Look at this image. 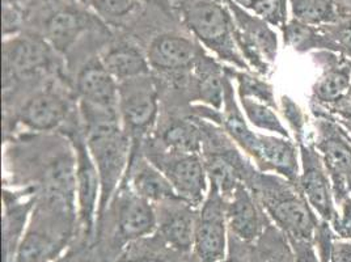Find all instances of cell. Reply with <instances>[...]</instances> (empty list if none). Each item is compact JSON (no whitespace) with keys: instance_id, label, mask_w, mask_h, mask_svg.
<instances>
[{"instance_id":"1","label":"cell","mask_w":351,"mask_h":262,"mask_svg":"<svg viewBox=\"0 0 351 262\" xmlns=\"http://www.w3.org/2000/svg\"><path fill=\"white\" fill-rule=\"evenodd\" d=\"M87 146L100 178V204L97 224L104 218L125 171L130 163V138L121 125L88 129ZM96 224V227H97Z\"/></svg>"},{"instance_id":"2","label":"cell","mask_w":351,"mask_h":262,"mask_svg":"<svg viewBox=\"0 0 351 262\" xmlns=\"http://www.w3.org/2000/svg\"><path fill=\"white\" fill-rule=\"evenodd\" d=\"M191 33L220 58L243 67L234 44V23L217 0H176Z\"/></svg>"},{"instance_id":"3","label":"cell","mask_w":351,"mask_h":262,"mask_svg":"<svg viewBox=\"0 0 351 262\" xmlns=\"http://www.w3.org/2000/svg\"><path fill=\"white\" fill-rule=\"evenodd\" d=\"M145 154L147 159L169 180L180 200L195 209L202 206L210 188H207L208 177L199 154L175 152L169 150L164 152L149 145Z\"/></svg>"},{"instance_id":"4","label":"cell","mask_w":351,"mask_h":262,"mask_svg":"<svg viewBox=\"0 0 351 262\" xmlns=\"http://www.w3.org/2000/svg\"><path fill=\"white\" fill-rule=\"evenodd\" d=\"M119 116L130 141L139 145L159 113V91L151 75L118 83Z\"/></svg>"},{"instance_id":"5","label":"cell","mask_w":351,"mask_h":262,"mask_svg":"<svg viewBox=\"0 0 351 262\" xmlns=\"http://www.w3.org/2000/svg\"><path fill=\"white\" fill-rule=\"evenodd\" d=\"M227 200L210 185L205 201L198 210L193 254L198 262L223 261L228 254V226L226 217Z\"/></svg>"},{"instance_id":"6","label":"cell","mask_w":351,"mask_h":262,"mask_svg":"<svg viewBox=\"0 0 351 262\" xmlns=\"http://www.w3.org/2000/svg\"><path fill=\"white\" fill-rule=\"evenodd\" d=\"M156 231L158 214L155 204L139 197L132 189L122 190L116 204L112 249L122 253L125 248L155 235Z\"/></svg>"},{"instance_id":"7","label":"cell","mask_w":351,"mask_h":262,"mask_svg":"<svg viewBox=\"0 0 351 262\" xmlns=\"http://www.w3.org/2000/svg\"><path fill=\"white\" fill-rule=\"evenodd\" d=\"M75 151V178L77 198V218L83 233V241L90 244L95 240L97 213L100 204V178L96 165L88 150L87 142L80 135L73 138Z\"/></svg>"},{"instance_id":"8","label":"cell","mask_w":351,"mask_h":262,"mask_svg":"<svg viewBox=\"0 0 351 262\" xmlns=\"http://www.w3.org/2000/svg\"><path fill=\"white\" fill-rule=\"evenodd\" d=\"M50 45L37 36H17L4 41V96L8 95L16 80L36 75L50 63Z\"/></svg>"},{"instance_id":"9","label":"cell","mask_w":351,"mask_h":262,"mask_svg":"<svg viewBox=\"0 0 351 262\" xmlns=\"http://www.w3.org/2000/svg\"><path fill=\"white\" fill-rule=\"evenodd\" d=\"M156 214V235L161 241L178 254H189L193 252L198 209L182 200H173L158 204Z\"/></svg>"},{"instance_id":"10","label":"cell","mask_w":351,"mask_h":262,"mask_svg":"<svg viewBox=\"0 0 351 262\" xmlns=\"http://www.w3.org/2000/svg\"><path fill=\"white\" fill-rule=\"evenodd\" d=\"M202 50L193 40L178 33L156 36L147 50L149 66L161 73H181L194 69Z\"/></svg>"},{"instance_id":"11","label":"cell","mask_w":351,"mask_h":262,"mask_svg":"<svg viewBox=\"0 0 351 262\" xmlns=\"http://www.w3.org/2000/svg\"><path fill=\"white\" fill-rule=\"evenodd\" d=\"M263 207L287 237L311 240L315 222L306 204L298 198L274 190H263Z\"/></svg>"},{"instance_id":"12","label":"cell","mask_w":351,"mask_h":262,"mask_svg":"<svg viewBox=\"0 0 351 262\" xmlns=\"http://www.w3.org/2000/svg\"><path fill=\"white\" fill-rule=\"evenodd\" d=\"M76 92L79 102L106 110H119L118 82L105 69L101 59L89 60L77 73Z\"/></svg>"},{"instance_id":"13","label":"cell","mask_w":351,"mask_h":262,"mask_svg":"<svg viewBox=\"0 0 351 262\" xmlns=\"http://www.w3.org/2000/svg\"><path fill=\"white\" fill-rule=\"evenodd\" d=\"M226 217L231 239L240 244H252L263 236V219L244 184H240L227 200Z\"/></svg>"},{"instance_id":"14","label":"cell","mask_w":351,"mask_h":262,"mask_svg":"<svg viewBox=\"0 0 351 262\" xmlns=\"http://www.w3.org/2000/svg\"><path fill=\"white\" fill-rule=\"evenodd\" d=\"M69 115L67 102L51 89L33 95L19 113V121L32 131L58 129Z\"/></svg>"},{"instance_id":"15","label":"cell","mask_w":351,"mask_h":262,"mask_svg":"<svg viewBox=\"0 0 351 262\" xmlns=\"http://www.w3.org/2000/svg\"><path fill=\"white\" fill-rule=\"evenodd\" d=\"M130 189L154 204L180 200L169 180L151 161L136 155L130 156L128 168Z\"/></svg>"},{"instance_id":"16","label":"cell","mask_w":351,"mask_h":262,"mask_svg":"<svg viewBox=\"0 0 351 262\" xmlns=\"http://www.w3.org/2000/svg\"><path fill=\"white\" fill-rule=\"evenodd\" d=\"M36 197L21 200L4 193L3 211V262H15L16 254L28 228Z\"/></svg>"},{"instance_id":"17","label":"cell","mask_w":351,"mask_h":262,"mask_svg":"<svg viewBox=\"0 0 351 262\" xmlns=\"http://www.w3.org/2000/svg\"><path fill=\"white\" fill-rule=\"evenodd\" d=\"M224 89L223 113L220 115L219 122L221 129L249 155L260 161V136L249 129L248 123L234 99V86L228 76H226Z\"/></svg>"},{"instance_id":"18","label":"cell","mask_w":351,"mask_h":262,"mask_svg":"<svg viewBox=\"0 0 351 262\" xmlns=\"http://www.w3.org/2000/svg\"><path fill=\"white\" fill-rule=\"evenodd\" d=\"M87 27V20L73 8H60L45 21L44 38L54 50L66 54Z\"/></svg>"},{"instance_id":"19","label":"cell","mask_w":351,"mask_h":262,"mask_svg":"<svg viewBox=\"0 0 351 262\" xmlns=\"http://www.w3.org/2000/svg\"><path fill=\"white\" fill-rule=\"evenodd\" d=\"M101 62L118 83L151 75L146 54L134 45L121 44L110 47L104 54Z\"/></svg>"},{"instance_id":"20","label":"cell","mask_w":351,"mask_h":262,"mask_svg":"<svg viewBox=\"0 0 351 262\" xmlns=\"http://www.w3.org/2000/svg\"><path fill=\"white\" fill-rule=\"evenodd\" d=\"M194 71L199 100L213 109L221 110L226 93V76L221 73L219 66L214 59L206 57L202 53L194 66Z\"/></svg>"},{"instance_id":"21","label":"cell","mask_w":351,"mask_h":262,"mask_svg":"<svg viewBox=\"0 0 351 262\" xmlns=\"http://www.w3.org/2000/svg\"><path fill=\"white\" fill-rule=\"evenodd\" d=\"M161 143L169 151L199 154L202 150V131L197 121L173 119L164 129Z\"/></svg>"},{"instance_id":"22","label":"cell","mask_w":351,"mask_h":262,"mask_svg":"<svg viewBox=\"0 0 351 262\" xmlns=\"http://www.w3.org/2000/svg\"><path fill=\"white\" fill-rule=\"evenodd\" d=\"M260 136V163L271 165L279 174L293 178L296 175L295 148L289 141L276 136Z\"/></svg>"},{"instance_id":"23","label":"cell","mask_w":351,"mask_h":262,"mask_svg":"<svg viewBox=\"0 0 351 262\" xmlns=\"http://www.w3.org/2000/svg\"><path fill=\"white\" fill-rule=\"evenodd\" d=\"M306 172L302 178V185L307 194L308 200L313 204L324 218H330L332 202L329 197L328 184L319 165L315 164L312 158L304 154Z\"/></svg>"},{"instance_id":"24","label":"cell","mask_w":351,"mask_h":262,"mask_svg":"<svg viewBox=\"0 0 351 262\" xmlns=\"http://www.w3.org/2000/svg\"><path fill=\"white\" fill-rule=\"evenodd\" d=\"M241 108L249 122L254 125L258 129L263 130L273 131L282 136H289L287 131L280 123L278 117L273 113L271 109H269L265 104L260 100H254L250 97H240Z\"/></svg>"},{"instance_id":"25","label":"cell","mask_w":351,"mask_h":262,"mask_svg":"<svg viewBox=\"0 0 351 262\" xmlns=\"http://www.w3.org/2000/svg\"><path fill=\"white\" fill-rule=\"evenodd\" d=\"M295 17L304 24H317L333 17V0H291Z\"/></svg>"},{"instance_id":"26","label":"cell","mask_w":351,"mask_h":262,"mask_svg":"<svg viewBox=\"0 0 351 262\" xmlns=\"http://www.w3.org/2000/svg\"><path fill=\"white\" fill-rule=\"evenodd\" d=\"M142 0H89L96 14L109 23H117L132 15Z\"/></svg>"},{"instance_id":"27","label":"cell","mask_w":351,"mask_h":262,"mask_svg":"<svg viewBox=\"0 0 351 262\" xmlns=\"http://www.w3.org/2000/svg\"><path fill=\"white\" fill-rule=\"evenodd\" d=\"M226 73H230L236 78L239 83V92L240 97H250V99H260L261 102H270L271 92L260 80L252 78L248 73H239L234 69H224Z\"/></svg>"},{"instance_id":"28","label":"cell","mask_w":351,"mask_h":262,"mask_svg":"<svg viewBox=\"0 0 351 262\" xmlns=\"http://www.w3.org/2000/svg\"><path fill=\"white\" fill-rule=\"evenodd\" d=\"M141 246V241H136L125 248L122 252L123 256L119 262H171L168 256L164 253L169 248L164 243L159 249H155L151 246L147 248Z\"/></svg>"},{"instance_id":"29","label":"cell","mask_w":351,"mask_h":262,"mask_svg":"<svg viewBox=\"0 0 351 262\" xmlns=\"http://www.w3.org/2000/svg\"><path fill=\"white\" fill-rule=\"evenodd\" d=\"M349 87V78L342 71L329 73L319 84V95L324 100H335L341 97Z\"/></svg>"},{"instance_id":"30","label":"cell","mask_w":351,"mask_h":262,"mask_svg":"<svg viewBox=\"0 0 351 262\" xmlns=\"http://www.w3.org/2000/svg\"><path fill=\"white\" fill-rule=\"evenodd\" d=\"M326 160L336 171H349L351 172V152L349 148L339 142H328L324 147Z\"/></svg>"},{"instance_id":"31","label":"cell","mask_w":351,"mask_h":262,"mask_svg":"<svg viewBox=\"0 0 351 262\" xmlns=\"http://www.w3.org/2000/svg\"><path fill=\"white\" fill-rule=\"evenodd\" d=\"M293 262H320L311 240L289 237Z\"/></svg>"},{"instance_id":"32","label":"cell","mask_w":351,"mask_h":262,"mask_svg":"<svg viewBox=\"0 0 351 262\" xmlns=\"http://www.w3.org/2000/svg\"><path fill=\"white\" fill-rule=\"evenodd\" d=\"M92 246L83 243L79 247H73L66 250L57 259L47 262H90L92 261Z\"/></svg>"},{"instance_id":"33","label":"cell","mask_w":351,"mask_h":262,"mask_svg":"<svg viewBox=\"0 0 351 262\" xmlns=\"http://www.w3.org/2000/svg\"><path fill=\"white\" fill-rule=\"evenodd\" d=\"M329 262H351V244L337 243L330 250Z\"/></svg>"},{"instance_id":"34","label":"cell","mask_w":351,"mask_h":262,"mask_svg":"<svg viewBox=\"0 0 351 262\" xmlns=\"http://www.w3.org/2000/svg\"><path fill=\"white\" fill-rule=\"evenodd\" d=\"M283 256H285V254L274 256L271 252H269V253H266V254H265V252H260L258 254H253V257H254L253 262H293V260H291L293 257L286 259V257H283Z\"/></svg>"},{"instance_id":"35","label":"cell","mask_w":351,"mask_h":262,"mask_svg":"<svg viewBox=\"0 0 351 262\" xmlns=\"http://www.w3.org/2000/svg\"><path fill=\"white\" fill-rule=\"evenodd\" d=\"M220 262H248V259L244 257V254H237V253H232L231 250H228L227 257Z\"/></svg>"},{"instance_id":"36","label":"cell","mask_w":351,"mask_h":262,"mask_svg":"<svg viewBox=\"0 0 351 262\" xmlns=\"http://www.w3.org/2000/svg\"><path fill=\"white\" fill-rule=\"evenodd\" d=\"M217 1H220V3H221V0H217Z\"/></svg>"}]
</instances>
